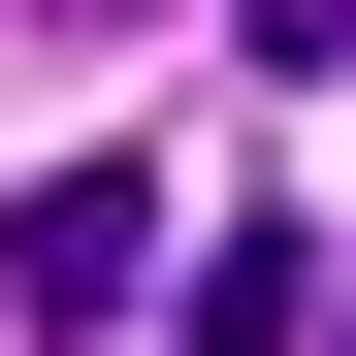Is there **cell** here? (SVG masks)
<instances>
[{
  "label": "cell",
  "instance_id": "1",
  "mask_svg": "<svg viewBox=\"0 0 356 356\" xmlns=\"http://www.w3.org/2000/svg\"><path fill=\"white\" fill-rule=\"evenodd\" d=\"M0 291H33V324H130V291H162V162H33V195H0Z\"/></svg>",
  "mask_w": 356,
  "mask_h": 356
},
{
  "label": "cell",
  "instance_id": "2",
  "mask_svg": "<svg viewBox=\"0 0 356 356\" xmlns=\"http://www.w3.org/2000/svg\"><path fill=\"white\" fill-rule=\"evenodd\" d=\"M0 33H65V65H97V33H162V0H0Z\"/></svg>",
  "mask_w": 356,
  "mask_h": 356
},
{
  "label": "cell",
  "instance_id": "3",
  "mask_svg": "<svg viewBox=\"0 0 356 356\" xmlns=\"http://www.w3.org/2000/svg\"><path fill=\"white\" fill-rule=\"evenodd\" d=\"M259 33H291V65H356V0H259Z\"/></svg>",
  "mask_w": 356,
  "mask_h": 356
}]
</instances>
